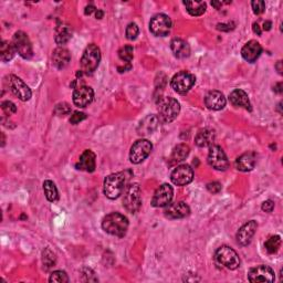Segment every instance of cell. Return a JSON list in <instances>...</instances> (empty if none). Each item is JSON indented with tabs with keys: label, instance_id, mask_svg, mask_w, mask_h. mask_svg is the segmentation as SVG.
Here are the masks:
<instances>
[{
	"label": "cell",
	"instance_id": "obj_8",
	"mask_svg": "<svg viewBox=\"0 0 283 283\" xmlns=\"http://www.w3.org/2000/svg\"><path fill=\"white\" fill-rule=\"evenodd\" d=\"M172 20L171 18L164 15L158 14L154 16L149 22V30L156 37H166L171 32Z\"/></svg>",
	"mask_w": 283,
	"mask_h": 283
},
{
	"label": "cell",
	"instance_id": "obj_4",
	"mask_svg": "<svg viewBox=\"0 0 283 283\" xmlns=\"http://www.w3.org/2000/svg\"><path fill=\"white\" fill-rule=\"evenodd\" d=\"M101 61V51L99 47L91 44L84 50L83 56L81 58V69L83 73L88 75L94 73V71L98 69Z\"/></svg>",
	"mask_w": 283,
	"mask_h": 283
},
{
	"label": "cell",
	"instance_id": "obj_11",
	"mask_svg": "<svg viewBox=\"0 0 283 283\" xmlns=\"http://www.w3.org/2000/svg\"><path fill=\"white\" fill-rule=\"evenodd\" d=\"M13 44L16 48V51L19 53V56L23 59H31L33 56L32 45L30 41L28 34L23 31H17L14 35Z\"/></svg>",
	"mask_w": 283,
	"mask_h": 283
},
{
	"label": "cell",
	"instance_id": "obj_49",
	"mask_svg": "<svg viewBox=\"0 0 283 283\" xmlns=\"http://www.w3.org/2000/svg\"><path fill=\"white\" fill-rule=\"evenodd\" d=\"M271 27H272V23H271L270 21H266V22H264V25H263V30H266V31H269V30L271 29Z\"/></svg>",
	"mask_w": 283,
	"mask_h": 283
},
{
	"label": "cell",
	"instance_id": "obj_18",
	"mask_svg": "<svg viewBox=\"0 0 283 283\" xmlns=\"http://www.w3.org/2000/svg\"><path fill=\"white\" fill-rule=\"evenodd\" d=\"M257 228H258V224L255 220H250L247 222V224H245L241 228H240L239 231L237 232V237H236L237 242L242 247L248 246L251 242L252 237L255 236Z\"/></svg>",
	"mask_w": 283,
	"mask_h": 283
},
{
	"label": "cell",
	"instance_id": "obj_23",
	"mask_svg": "<svg viewBox=\"0 0 283 283\" xmlns=\"http://www.w3.org/2000/svg\"><path fill=\"white\" fill-rule=\"evenodd\" d=\"M229 101L233 106L237 107H244L245 110L251 111V103L249 100V96L244 90H233V91L229 95Z\"/></svg>",
	"mask_w": 283,
	"mask_h": 283
},
{
	"label": "cell",
	"instance_id": "obj_20",
	"mask_svg": "<svg viewBox=\"0 0 283 283\" xmlns=\"http://www.w3.org/2000/svg\"><path fill=\"white\" fill-rule=\"evenodd\" d=\"M205 104L209 110L219 111L226 106V98L219 91H210L205 98Z\"/></svg>",
	"mask_w": 283,
	"mask_h": 283
},
{
	"label": "cell",
	"instance_id": "obj_38",
	"mask_svg": "<svg viewBox=\"0 0 283 283\" xmlns=\"http://www.w3.org/2000/svg\"><path fill=\"white\" fill-rule=\"evenodd\" d=\"M138 33H140L138 26L134 22H131L128 26V28H126V38H128L129 40H135L137 38Z\"/></svg>",
	"mask_w": 283,
	"mask_h": 283
},
{
	"label": "cell",
	"instance_id": "obj_27",
	"mask_svg": "<svg viewBox=\"0 0 283 283\" xmlns=\"http://www.w3.org/2000/svg\"><path fill=\"white\" fill-rule=\"evenodd\" d=\"M215 131L212 129H204L198 132L195 137V143L198 147H210L215 142Z\"/></svg>",
	"mask_w": 283,
	"mask_h": 283
},
{
	"label": "cell",
	"instance_id": "obj_28",
	"mask_svg": "<svg viewBox=\"0 0 283 283\" xmlns=\"http://www.w3.org/2000/svg\"><path fill=\"white\" fill-rule=\"evenodd\" d=\"M189 152L190 148L188 145H186V144H178V145L173 149V153L171 156L172 164H177V163L185 160L188 157Z\"/></svg>",
	"mask_w": 283,
	"mask_h": 283
},
{
	"label": "cell",
	"instance_id": "obj_13",
	"mask_svg": "<svg viewBox=\"0 0 283 283\" xmlns=\"http://www.w3.org/2000/svg\"><path fill=\"white\" fill-rule=\"evenodd\" d=\"M171 179L174 185L186 186L194 179V171L189 165H179L172 172Z\"/></svg>",
	"mask_w": 283,
	"mask_h": 283
},
{
	"label": "cell",
	"instance_id": "obj_24",
	"mask_svg": "<svg viewBox=\"0 0 283 283\" xmlns=\"http://www.w3.org/2000/svg\"><path fill=\"white\" fill-rule=\"evenodd\" d=\"M70 60H71V54L69 50L64 49V48L60 47L53 51L52 63L58 70H62L64 68H67Z\"/></svg>",
	"mask_w": 283,
	"mask_h": 283
},
{
	"label": "cell",
	"instance_id": "obj_36",
	"mask_svg": "<svg viewBox=\"0 0 283 283\" xmlns=\"http://www.w3.org/2000/svg\"><path fill=\"white\" fill-rule=\"evenodd\" d=\"M50 282H57V283H67L69 282V278L68 274L64 272V271H53L51 273L50 278H49Z\"/></svg>",
	"mask_w": 283,
	"mask_h": 283
},
{
	"label": "cell",
	"instance_id": "obj_26",
	"mask_svg": "<svg viewBox=\"0 0 283 283\" xmlns=\"http://www.w3.org/2000/svg\"><path fill=\"white\" fill-rule=\"evenodd\" d=\"M158 123H159L158 116H156V115L146 116L143 119V121H141L140 125H138V129H137L138 134L142 136L150 135L156 129H157Z\"/></svg>",
	"mask_w": 283,
	"mask_h": 283
},
{
	"label": "cell",
	"instance_id": "obj_5",
	"mask_svg": "<svg viewBox=\"0 0 283 283\" xmlns=\"http://www.w3.org/2000/svg\"><path fill=\"white\" fill-rule=\"evenodd\" d=\"M216 260L220 266L229 270H236L240 266V259L236 251L228 246H222L216 251Z\"/></svg>",
	"mask_w": 283,
	"mask_h": 283
},
{
	"label": "cell",
	"instance_id": "obj_41",
	"mask_svg": "<svg viewBox=\"0 0 283 283\" xmlns=\"http://www.w3.org/2000/svg\"><path fill=\"white\" fill-rule=\"evenodd\" d=\"M86 118H87V115L84 113H82V112H74L73 115H71L70 122H71V124L76 125V124H79L80 122L84 121V119H86Z\"/></svg>",
	"mask_w": 283,
	"mask_h": 283
},
{
	"label": "cell",
	"instance_id": "obj_43",
	"mask_svg": "<svg viewBox=\"0 0 283 283\" xmlns=\"http://www.w3.org/2000/svg\"><path fill=\"white\" fill-rule=\"evenodd\" d=\"M261 209L263 210L264 213H272L273 209H274V201L272 200H266L261 206Z\"/></svg>",
	"mask_w": 283,
	"mask_h": 283
},
{
	"label": "cell",
	"instance_id": "obj_6",
	"mask_svg": "<svg viewBox=\"0 0 283 283\" xmlns=\"http://www.w3.org/2000/svg\"><path fill=\"white\" fill-rule=\"evenodd\" d=\"M123 206L131 214H135L142 206L141 187L138 184L130 185L123 198Z\"/></svg>",
	"mask_w": 283,
	"mask_h": 283
},
{
	"label": "cell",
	"instance_id": "obj_40",
	"mask_svg": "<svg viewBox=\"0 0 283 283\" xmlns=\"http://www.w3.org/2000/svg\"><path fill=\"white\" fill-rule=\"evenodd\" d=\"M2 108H3V111L7 114V115H11V114H15L17 112V106L11 101L3 102Z\"/></svg>",
	"mask_w": 283,
	"mask_h": 283
},
{
	"label": "cell",
	"instance_id": "obj_44",
	"mask_svg": "<svg viewBox=\"0 0 283 283\" xmlns=\"http://www.w3.org/2000/svg\"><path fill=\"white\" fill-rule=\"evenodd\" d=\"M232 23L230 22H228V23H219L218 26H217V29L218 30H224V31H229V30H231V28H229V26H231Z\"/></svg>",
	"mask_w": 283,
	"mask_h": 283
},
{
	"label": "cell",
	"instance_id": "obj_15",
	"mask_svg": "<svg viewBox=\"0 0 283 283\" xmlns=\"http://www.w3.org/2000/svg\"><path fill=\"white\" fill-rule=\"evenodd\" d=\"M275 275L273 270L268 266H258L252 268L248 273V280L252 283L257 282H273Z\"/></svg>",
	"mask_w": 283,
	"mask_h": 283
},
{
	"label": "cell",
	"instance_id": "obj_10",
	"mask_svg": "<svg viewBox=\"0 0 283 283\" xmlns=\"http://www.w3.org/2000/svg\"><path fill=\"white\" fill-rule=\"evenodd\" d=\"M153 149L152 143L147 140H138L136 141L133 146L131 147L130 152V160L133 163V164H140L144 159H146L148 157V155L150 154Z\"/></svg>",
	"mask_w": 283,
	"mask_h": 283
},
{
	"label": "cell",
	"instance_id": "obj_39",
	"mask_svg": "<svg viewBox=\"0 0 283 283\" xmlns=\"http://www.w3.org/2000/svg\"><path fill=\"white\" fill-rule=\"evenodd\" d=\"M251 6L256 15H261L264 9H266V3L262 2V0H255V2L251 3Z\"/></svg>",
	"mask_w": 283,
	"mask_h": 283
},
{
	"label": "cell",
	"instance_id": "obj_48",
	"mask_svg": "<svg viewBox=\"0 0 283 283\" xmlns=\"http://www.w3.org/2000/svg\"><path fill=\"white\" fill-rule=\"evenodd\" d=\"M254 31H255V33H257L258 35H260V34H261V29H260V27H259V25H258L257 22L254 23Z\"/></svg>",
	"mask_w": 283,
	"mask_h": 283
},
{
	"label": "cell",
	"instance_id": "obj_19",
	"mask_svg": "<svg viewBox=\"0 0 283 283\" xmlns=\"http://www.w3.org/2000/svg\"><path fill=\"white\" fill-rule=\"evenodd\" d=\"M262 53V47L256 40H251L248 44H246L241 50L242 58L250 63H254L257 61V59L260 57Z\"/></svg>",
	"mask_w": 283,
	"mask_h": 283
},
{
	"label": "cell",
	"instance_id": "obj_17",
	"mask_svg": "<svg viewBox=\"0 0 283 283\" xmlns=\"http://www.w3.org/2000/svg\"><path fill=\"white\" fill-rule=\"evenodd\" d=\"M190 213V209L187 204L184 201H178L167 205L164 210V215L170 219H180L187 217Z\"/></svg>",
	"mask_w": 283,
	"mask_h": 283
},
{
	"label": "cell",
	"instance_id": "obj_9",
	"mask_svg": "<svg viewBox=\"0 0 283 283\" xmlns=\"http://www.w3.org/2000/svg\"><path fill=\"white\" fill-rule=\"evenodd\" d=\"M207 160L209 166H212L216 171L224 172L227 171L228 167H229V161H228L226 153L218 145L210 146Z\"/></svg>",
	"mask_w": 283,
	"mask_h": 283
},
{
	"label": "cell",
	"instance_id": "obj_46",
	"mask_svg": "<svg viewBox=\"0 0 283 283\" xmlns=\"http://www.w3.org/2000/svg\"><path fill=\"white\" fill-rule=\"evenodd\" d=\"M274 92H276L278 94L282 93V83L281 82L276 83L275 86H274Z\"/></svg>",
	"mask_w": 283,
	"mask_h": 283
},
{
	"label": "cell",
	"instance_id": "obj_47",
	"mask_svg": "<svg viewBox=\"0 0 283 283\" xmlns=\"http://www.w3.org/2000/svg\"><path fill=\"white\" fill-rule=\"evenodd\" d=\"M103 16H104V13L102 10H100V9H98L95 11V17H96V19H102V18H103Z\"/></svg>",
	"mask_w": 283,
	"mask_h": 283
},
{
	"label": "cell",
	"instance_id": "obj_12",
	"mask_svg": "<svg viewBox=\"0 0 283 283\" xmlns=\"http://www.w3.org/2000/svg\"><path fill=\"white\" fill-rule=\"evenodd\" d=\"M7 79L8 87L17 98H19L21 101H29L31 99V90H30V88L20 79V77L16 75H9Z\"/></svg>",
	"mask_w": 283,
	"mask_h": 283
},
{
	"label": "cell",
	"instance_id": "obj_14",
	"mask_svg": "<svg viewBox=\"0 0 283 283\" xmlns=\"http://www.w3.org/2000/svg\"><path fill=\"white\" fill-rule=\"evenodd\" d=\"M173 196H174V190L172 188V186L168 184H163L155 191L152 199V206L166 207L167 205H170L172 203Z\"/></svg>",
	"mask_w": 283,
	"mask_h": 283
},
{
	"label": "cell",
	"instance_id": "obj_42",
	"mask_svg": "<svg viewBox=\"0 0 283 283\" xmlns=\"http://www.w3.org/2000/svg\"><path fill=\"white\" fill-rule=\"evenodd\" d=\"M207 189L213 192V194H218V192L221 190V185L218 182H213V183H209L207 185Z\"/></svg>",
	"mask_w": 283,
	"mask_h": 283
},
{
	"label": "cell",
	"instance_id": "obj_45",
	"mask_svg": "<svg viewBox=\"0 0 283 283\" xmlns=\"http://www.w3.org/2000/svg\"><path fill=\"white\" fill-rule=\"evenodd\" d=\"M98 10L96 9L93 5H89V6H87L86 7V10H84V13H86V15H92L93 13H95V11Z\"/></svg>",
	"mask_w": 283,
	"mask_h": 283
},
{
	"label": "cell",
	"instance_id": "obj_51",
	"mask_svg": "<svg viewBox=\"0 0 283 283\" xmlns=\"http://www.w3.org/2000/svg\"><path fill=\"white\" fill-rule=\"evenodd\" d=\"M212 5L214 6V7L216 8V9H219L221 6H222V3H218V2H213L212 3Z\"/></svg>",
	"mask_w": 283,
	"mask_h": 283
},
{
	"label": "cell",
	"instance_id": "obj_21",
	"mask_svg": "<svg viewBox=\"0 0 283 283\" xmlns=\"http://www.w3.org/2000/svg\"><path fill=\"white\" fill-rule=\"evenodd\" d=\"M257 163V155L254 152L245 153L236 159V168L240 172H250L255 168Z\"/></svg>",
	"mask_w": 283,
	"mask_h": 283
},
{
	"label": "cell",
	"instance_id": "obj_2",
	"mask_svg": "<svg viewBox=\"0 0 283 283\" xmlns=\"http://www.w3.org/2000/svg\"><path fill=\"white\" fill-rule=\"evenodd\" d=\"M102 228L112 236L124 237L129 229V219L119 213H111L104 217L102 221Z\"/></svg>",
	"mask_w": 283,
	"mask_h": 283
},
{
	"label": "cell",
	"instance_id": "obj_29",
	"mask_svg": "<svg viewBox=\"0 0 283 283\" xmlns=\"http://www.w3.org/2000/svg\"><path fill=\"white\" fill-rule=\"evenodd\" d=\"M184 5H185L186 9H187V11L189 13V15L194 16V17L204 15L207 8L206 3H204V2H185Z\"/></svg>",
	"mask_w": 283,
	"mask_h": 283
},
{
	"label": "cell",
	"instance_id": "obj_37",
	"mask_svg": "<svg viewBox=\"0 0 283 283\" xmlns=\"http://www.w3.org/2000/svg\"><path fill=\"white\" fill-rule=\"evenodd\" d=\"M54 113H56L58 116L69 115V114L71 113V106L68 103H65V102H62V103H59L56 105Z\"/></svg>",
	"mask_w": 283,
	"mask_h": 283
},
{
	"label": "cell",
	"instance_id": "obj_7",
	"mask_svg": "<svg viewBox=\"0 0 283 283\" xmlns=\"http://www.w3.org/2000/svg\"><path fill=\"white\" fill-rule=\"evenodd\" d=\"M195 82H196L195 75H192L187 71H180L177 74L173 76V79L171 81V86L175 92L179 94H185L187 93L192 87H194Z\"/></svg>",
	"mask_w": 283,
	"mask_h": 283
},
{
	"label": "cell",
	"instance_id": "obj_16",
	"mask_svg": "<svg viewBox=\"0 0 283 283\" xmlns=\"http://www.w3.org/2000/svg\"><path fill=\"white\" fill-rule=\"evenodd\" d=\"M93 89L87 86L76 88L75 91L73 92V103L77 107H87L93 101Z\"/></svg>",
	"mask_w": 283,
	"mask_h": 283
},
{
	"label": "cell",
	"instance_id": "obj_25",
	"mask_svg": "<svg viewBox=\"0 0 283 283\" xmlns=\"http://www.w3.org/2000/svg\"><path fill=\"white\" fill-rule=\"evenodd\" d=\"M171 49L177 59H186L190 56V47L183 39L175 38L171 42Z\"/></svg>",
	"mask_w": 283,
	"mask_h": 283
},
{
	"label": "cell",
	"instance_id": "obj_35",
	"mask_svg": "<svg viewBox=\"0 0 283 283\" xmlns=\"http://www.w3.org/2000/svg\"><path fill=\"white\" fill-rule=\"evenodd\" d=\"M118 57L119 59L124 61L125 63H131L132 60L134 58V50L132 46H124L118 50Z\"/></svg>",
	"mask_w": 283,
	"mask_h": 283
},
{
	"label": "cell",
	"instance_id": "obj_3",
	"mask_svg": "<svg viewBox=\"0 0 283 283\" xmlns=\"http://www.w3.org/2000/svg\"><path fill=\"white\" fill-rule=\"evenodd\" d=\"M180 112L179 102L174 98H163L158 103V119L161 123H171Z\"/></svg>",
	"mask_w": 283,
	"mask_h": 283
},
{
	"label": "cell",
	"instance_id": "obj_52",
	"mask_svg": "<svg viewBox=\"0 0 283 283\" xmlns=\"http://www.w3.org/2000/svg\"><path fill=\"white\" fill-rule=\"evenodd\" d=\"M5 145V135L3 134V146Z\"/></svg>",
	"mask_w": 283,
	"mask_h": 283
},
{
	"label": "cell",
	"instance_id": "obj_1",
	"mask_svg": "<svg viewBox=\"0 0 283 283\" xmlns=\"http://www.w3.org/2000/svg\"><path fill=\"white\" fill-rule=\"evenodd\" d=\"M132 175L133 173L131 171L118 172L108 175L104 180V195L110 199H116L123 194Z\"/></svg>",
	"mask_w": 283,
	"mask_h": 283
},
{
	"label": "cell",
	"instance_id": "obj_34",
	"mask_svg": "<svg viewBox=\"0 0 283 283\" xmlns=\"http://www.w3.org/2000/svg\"><path fill=\"white\" fill-rule=\"evenodd\" d=\"M264 247H266V250L269 252V254H276L281 247L280 236H278V234H275V236H271L267 240L266 244H264Z\"/></svg>",
	"mask_w": 283,
	"mask_h": 283
},
{
	"label": "cell",
	"instance_id": "obj_31",
	"mask_svg": "<svg viewBox=\"0 0 283 283\" xmlns=\"http://www.w3.org/2000/svg\"><path fill=\"white\" fill-rule=\"evenodd\" d=\"M56 262L57 257L54 252L50 248H45V250L42 251V263H44L45 270H50L52 267L56 266Z\"/></svg>",
	"mask_w": 283,
	"mask_h": 283
},
{
	"label": "cell",
	"instance_id": "obj_30",
	"mask_svg": "<svg viewBox=\"0 0 283 283\" xmlns=\"http://www.w3.org/2000/svg\"><path fill=\"white\" fill-rule=\"evenodd\" d=\"M16 52L17 51L14 44H11L9 41H3L2 45H0V57H2L4 62L10 61L15 57Z\"/></svg>",
	"mask_w": 283,
	"mask_h": 283
},
{
	"label": "cell",
	"instance_id": "obj_33",
	"mask_svg": "<svg viewBox=\"0 0 283 283\" xmlns=\"http://www.w3.org/2000/svg\"><path fill=\"white\" fill-rule=\"evenodd\" d=\"M44 190L47 199L49 201H56L58 199V189L51 180H46L44 183Z\"/></svg>",
	"mask_w": 283,
	"mask_h": 283
},
{
	"label": "cell",
	"instance_id": "obj_50",
	"mask_svg": "<svg viewBox=\"0 0 283 283\" xmlns=\"http://www.w3.org/2000/svg\"><path fill=\"white\" fill-rule=\"evenodd\" d=\"M275 68L278 70V72L280 74H282V61H278V63L275 64Z\"/></svg>",
	"mask_w": 283,
	"mask_h": 283
},
{
	"label": "cell",
	"instance_id": "obj_22",
	"mask_svg": "<svg viewBox=\"0 0 283 283\" xmlns=\"http://www.w3.org/2000/svg\"><path fill=\"white\" fill-rule=\"evenodd\" d=\"M95 158H96L95 154L92 152V150H90V149L84 150L83 154L80 156L79 161L76 163L75 167L77 168V170L92 173L95 171V167H96Z\"/></svg>",
	"mask_w": 283,
	"mask_h": 283
},
{
	"label": "cell",
	"instance_id": "obj_32",
	"mask_svg": "<svg viewBox=\"0 0 283 283\" xmlns=\"http://www.w3.org/2000/svg\"><path fill=\"white\" fill-rule=\"evenodd\" d=\"M71 37H72V32H71V29L68 26L60 27L57 30V34H56L57 45L63 46L65 44H68L69 40L71 39Z\"/></svg>",
	"mask_w": 283,
	"mask_h": 283
}]
</instances>
